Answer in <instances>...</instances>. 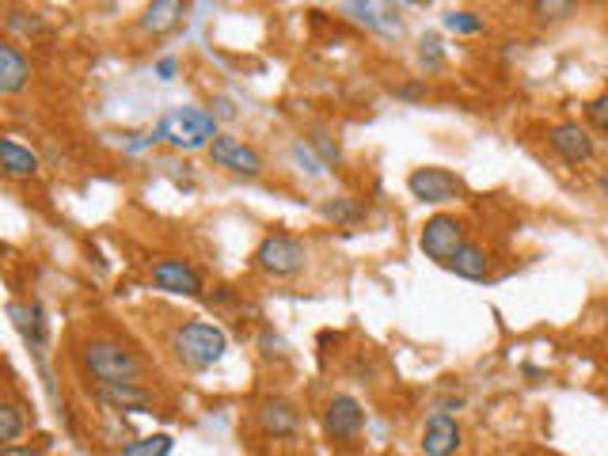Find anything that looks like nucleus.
I'll list each match as a JSON object with an SVG mask.
<instances>
[{
  "instance_id": "25",
  "label": "nucleus",
  "mask_w": 608,
  "mask_h": 456,
  "mask_svg": "<svg viewBox=\"0 0 608 456\" xmlns=\"http://www.w3.org/2000/svg\"><path fill=\"white\" fill-rule=\"evenodd\" d=\"M418 62H423V68H441L445 62V50H441V39L438 34H423V42H418Z\"/></svg>"
},
{
  "instance_id": "22",
  "label": "nucleus",
  "mask_w": 608,
  "mask_h": 456,
  "mask_svg": "<svg viewBox=\"0 0 608 456\" xmlns=\"http://www.w3.org/2000/svg\"><path fill=\"white\" fill-rule=\"evenodd\" d=\"M175 449V442H171V434H149V437H137L122 449V456H171Z\"/></svg>"
},
{
  "instance_id": "8",
  "label": "nucleus",
  "mask_w": 608,
  "mask_h": 456,
  "mask_svg": "<svg viewBox=\"0 0 608 456\" xmlns=\"http://www.w3.org/2000/svg\"><path fill=\"white\" fill-rule=\"evenodd\" d=\"M323 430L331 442H358L365 430V407L354 395H331L323 407Z\"/></svg>"
},
{
  "instance_id": "19",
  "label": "nucleus",
  "mask_w": 608,
  "mask_h": 456,
  "mask_svg": "<svg viewBox=\"0 0 608 456\" xmlns=\"http://www.w3.org/2000/svg\"><path fill=\"white\" fill-rule=\"evenodd\" d=\"M445 271H452L457 278H465V282H487V278H491V271H494V259H491V252H487V247L465 244L457 255H452V263L445 266Z\"/></svg>"
},
{
  "instance_id": "13",
  "label": "nucleus",
  "mask_w": 608,
  "mask_h": 456,
  "mask_svg": "<svg viewBox=\"0 0 608 456\" xmlns=\"http://www.w3.org/2000/svg\"><path fill=\"white\" fill-rule=\"evenodd\" d=\"M259 430L267 437H294L301 430V411H297L294 400L286 395H274L259 407Z\"/></svg>"
},
{
  "instance_id": "27",
  "label": "nucleus",
  "mask_w": 608,
  "mask_h": 456,
  "mask_svg": "<svg viewBox=\"0 0 608 456\" xmlns=\"http://www.w3.org/2000/svg\"><path fill=\"white\" fill-rule=\"evenodd\" d=\"M586 118H589V126H594V130L608 134V92H601L597 99H589Z\"/></svg>"
},
{
  "instance_id": "35",
  "label": "nucleus",
  "mask_w": 608,
  "mask_h": 456,
  "mask_svg": "<svg viewBox=\"0 0 608 456\" xmlns=\"http://www.w3.org/2000/svg\"><path fill=\"white\" fill-rule=\"evenodd\" d=\"M597 187H601V194L608 198V168L601 171V176H597Z\"/></svg>"
},
{
  "instance_id": "26",
  "label": "nucleus",
  "mask_w": 608,
  "mask_h": 456,
  "mask_svg": "<svg viewBox=\"0 0 608 456\" xmlns=\"http://www.w3.org/2000/svg\"><path fill=\"white\" fill-rule=\"evenodd\" d=\"M308 145H312V149H320V160L328 163V168H331V163L342 160V149H339V145L331 141V137L323 134V130H312V134H308Z\"/></svg>"
},
{
  "instance_id": "31",
  "label": "nucleus",
  "mask_w": 608,
  "mask_h": 456,
  "mask_svg": "<svg viewBox=\"0 0 608 456\" xmlns=\"http://www.w3.org/2000/svg\"><path fill=\"white\" fill-rule=\"evenodd\" d=\"M259 347H263V354H267V358H274V354L281 358V354H286V342H281L278 335H270V331H267V335H263V339H259Z\"/></svg>"
},
{
  "instance_id": "7",
  "label": "nucleus",
  "mask_w": 608,
  "mask_h": 456,
  "mask_svg": "<svg viewBox=\"0 0 608 456\" xmlns=\"http://www.w3.org/2000/svg\"><path fill=\"white\" fill-rule=\"evenodd\" d=\"M205 152H210V160L217 163V168L233 171V176H244V179L263 176V157H259V149H252V145H247L244 137L217 134V137H213V145H210Z\"/></svg>"
},
{
  "instance_id": "21",
  "label": "nucleus",
  "mask_w": 608,
  "mask_h": 456,
  "mask_svg": "<svg viewBox=\"0 0 608 456\" xmlns=\"http://www.w3.org/2000/svg\"><path fill=\"white\" fill-rule=\"evenodd\" d=\"M570 15H578V0H533V20L544 28L567 23Z\"/></svg>"
},
{
  "instance_id": "16",
  "label": "nucleus",
  "mask_w": 608,
  "mask_h": 456,
  "mask_svg": "<svg viewBox=\"0 0 608 456\" xmlns=\"http://www.w3.org/2000/svg\"><path fill=\"white\" fill-rule=\"evenodd\" d=\"M186 15V0H149L141 12V31L152 34V39H164L183 23Z\"/></svg>"
},
{
  "instance_id": "12",
  "label": "nucleus",
  "mask_w": 608,
  "mask_h": 456,
  "mask_svg": "<svg viewBox=\"0 0 608 456\" xmlns=\"http://www.w3.org/2000/svg\"><path fill=\"white\" fill-rule=\"evenodd\" d=\"M460 445H465V434H460L457 418L445 415V411H434L423 426V442H418L423 456H457Z\"/></svg>"
},
{
  "instance_id": "5",
  "label": "nucleus",
  "mask_w": 608,
  "mask_h": 456,
  "mask_svg": "<svg viewBox=\"0 0 608 456\" xmlns=\"http://www.w3.org/2000/svg\"><path fill=\"white\" fill-rule=\"evenodd\" d=\"M407 191L410 198H418L423 205H449V202H460L468 194L465 179L449 168H415L407 176Z\"/></svg>"
},
{
  "instance_id": "6",
  "label": "nucleus",
  "mask_w": 608,
  "mask_h": 456,
  "mask_svg": "<svg viewBox=\"0 0 608 456\" xmlns=\"http://www.w3.org/2000/svg\"><path fill=\"white\" fill-rule=\"evenodd\" d=\"M465 221L452 218V213H434L430 221L418 232V247H423L426 259H434L438 266H449L452 255L465 247Z\"/></svg>"
},
{
  "instance_id": "20",
  "label": "nucleus",
  "mask_w": 608,
  "mask_h": 456,
  "mask_svg": "<svg viewBox=\"0 0 608 456\" xmlns=\"http://www.w3.org/2000/svg\"><path fill=\"white\" fill-rule=\"evenodd\" d=\"M320 218L339 229H350V225H362V221L370 218V210H365V202H358L354 194H335L320 205Z\"/></svg>"
},
{
  "instance_id": "3",
  "label": "nucleus",
  "mask_w": 608,
  "mask_h": 456,
  "mask_svg": "<svg viewBox=\"0 0 608 456\" xmlns=\"http://www.w3.org/2000/svg\"><path fill=\"white\" fill-rule=\"evenodd\" d=\"M171 350L175 358L183 361L186 369H210L225 358L228 350V335L221 331L217 324H205V320H186L171 331Z\"/></svg>"
},
{
  "instance_id": "11",
  "label": "nucleus",
  "mask_w": 608,
  "mask_h": 456,
  "mask_svg": "<svg viewBox=\"0 0 608 456\" xmlns=\"http://www.w3.org/2000/svg\"><path fill=\"white\" fill-rule=\"evenodd\" d=\"M346 15L354 23H362L365 31L376 34H399L404 20H399L396 0H346Z\"/></svg>"
},
{
  "instance_id": "23",
  "label": "nucleus",
  "mask_w": 608,
  "mask_h": 456,
  "mask_svg": "<svg viewBox=\"0 0 608 456\" xmlns=\"http://www.w3.org/2000/svg\"><path fill=\"white\" fill-rule=\"evenodd\" d=\"M23 426H28V423H23V411L15 407L12 400L0 403V442H4V445H15V442L23 437Z\"/></svg>"
},
{
  "instance_id": "24",
  "label": "nucleus",
  "mask_w": 608,
  "mask_h": 456,
  "mask_svg": "<svg viewBox=\"0 0 608 456\" xmlns=\"http://www.w3.org/2000/svg\"><path fill=\"white\" fill-rule=\"evenodd\" d=\"M445 31H452V34H479L483 31V20H479L476 12H457V8H452V12H445Z\"/></svg>"
},
{
  "instance_id": "9",
  "label": "nucleus",
  "mask_w": 608,
  "mask_h": 456,
  "mask_svg": "<svg viewBox=\"0 0 608 456\" xmlns=\"http://www.w3.org/2000/svg\"><path fill=\"white\" fill-rule=\"evenodd\" d=\"M547 149H552L563 163H570V168L589 163L597 157L594 137H589L586 126H578V123H555L552 130H547Z\"/></svg>"
},
{
  "instance_id": "15",
  "label": "nucleus",
  "mask_w": 608,
  "mask_h": 456,
  "mask_svg": "<svg viewBox=\"0 0 608 456\" xmlns=\"http://www.w3.org/2000/svg\"><path fill=\"white\" fill-rule=\"evenodd\" d=\"M96 400L110 411H149L152 407V392L134 381L96 384Z\"/></svg>"
},
{
  "instance_id": "2",
  "label": "nucleus",
  "mask_w": 608,
  "mask_h": 456,
  "mask_svg": "<svg viewBox=\"0 0 608 456\" xmlns=\"http://www.w3.org/2000/svg\"><path fill=\"white\" fill-rule=\"evenodd\" d=\"M81 361H84V369L96 377V384H115V381L141 384V377H145V361L137 358L130 347H122V342H115V339H88L81 350Z\"/></svg>"
},
{
  "instance_id": "1",
  "label": "nucleus",
  "mask_w": 608,
  "mask_h": 456,
  "mask_svg": "<svg viewBox=\"0 0 608 456\" xmlns=\"http://www.w3.org/2000/svg\"><path fill=\"white\" fill-rule=\"evenodd\" d=\"M157 137L164 145H171L175 152H199L210 149L213 137H217V115L202 107H175L160 118Z\"/></svg>"
},
{
  "instance_id": "32",
  "label": "nucleus",
  "mask_w": 608,
  "mask_h": 456,
  "mask_svg": "<svg viewBox=\"0 0 608 456\" xmlns=\"http://www.w3.org/2000/svg\"><path fill=\"white\" fill-rule=\"evenodd\" d=\"M175 73H179L175 57H160V62H157V76H160V81H175Z\"/></svg>"
},
{
  "instance_id": "29",
  "label": "nucleus",
  "mask_w": 608,
  "mask_h": 456,
  "mask_svg": "<svg viewBox=\"0 0 608 456\" xmlns=\"http://www.w3.org/2000/svg\"><path fill=\"white\" fill-rule=\"evenodd\" d=\"M20 15L23 12H8V31H28V34H46V23H42V20H34V15H31V20H20Z\"/></svg>"
},
{
  "instance_id": "30",
  "label": "nucleus",
  "mask_w": 608,
  "mask_h": 456,
  "mask_svg": "<svg viewBox=\"0 0 608 456\" xmlns=\"http://www.w3.org/2000/svg\"><path fill=\"white\" fill-rule=\"evenodd\" d=\"M42 453H46V442L42 445H20L15 442V445H4V449H0V456H42Z\"/></svg>"
},
{
  "instance_id": "14",
  "label": "nucleus",
  "mask_w": 608,
  "mask_h": 456,
  "mask_svg": "<svg viewBox=\"0 0 608 456\" xmlns=\"http://www.w3.org/2000/svg\"><path fill=\"white\" fill-rule=\"evenodd\" d=\"M28 84H31V57L12 39L0 42V92L4 96H20Z\"/></svg>"
},
{
  "instance_id": "4",
  "label": "nucleus",
  "mask_w": 608,
  "mask_h": 456,
  "mask_svg": "<svg viewBox=\"0 0 608 456\" xmlns=\"http://www.w3.org/2000/svg\"><path fill=\"white\" fill-rule=\"evenodd\" d=\"M305 263H308V247L297 236H289V232H270V236H263V244L255 247V266H259L263 274H270V278H294V274L305 271Z\"/></svg>"
},
{
  "instance_id": "36",
  "label": "nucleus",
  "mask_w": 608,
  "mask_h": 456,
  "mask_svg": "<svg viewBox=\"0 0 608 456\" xmlns=\"http://www.w3.org/2000/svg\"><path fill=\"white\" fill-rule=\"evenodd\" d=\"M601 316H605V327H608V297L601 300Z\"/></svg>"
},
{
  "instance_id": "10",
  "label": "nucleus",
  "mask_w": 608,
  "mask_h": 456,
  "mask_svg": "<svg viewBox=\"0 0 608 456\" xmlns=\"http://www.w3.org/2000/svg\"><path fill=\"white\" fill-rule=\"evenodd\" d=\"M152 282H157V289H164L171 297H202L205 294L199 266H191L186 259H157L152 263Z\"/></svg>"
},
{
  "instance_id": "17",
  "label": "nucleus",
  "mask_w": 608,
  "mask_h": 456,
  "mask_svg": "<svg viewBox=\"0 0 608 456\" xmlns=\"http://www.w3.org/2000/svg\"><path fill=\"white\" fill-rule=\"evenodd\" d=\"M0 168H4L8 179H34L42 171L39 152H31L28 145H20L15 137H4L0 141Z\"/></svg>"
},
{
  "instance_id": "18",
  "label": "nucleus",
  "mask_w": 608,
  "mask_h": 456,
  "mask_svg": "<svg viewBox=\"0 0 608 456\" xmlns=\"http://www.w3.org/2000/svg\"><path fill=\"white\" fill-rule=\"evenodd\" d=\"M8 320L15 324V331L23 335V342H28L31 350H42V342H46V320H42V308L28 305V300H12L8 305Z\"/></svg>"
},
{
  "instance_id": "34",
  "label": "nucleus",
  "mask_w": 608,
  "mask_h": 456,
  "mask_svg": "<svg viewBox=\"0 0 608 456\" xmlns=\"http://www.w3.org/2000/svg\"><path fill=\"white\" fill-rule=\"evenodd\" d=\"M399 96H404V99H418V96H426V88H423V84H407V88H399Z\"/></svg>"
},
{
  "instance_id": "33",
  "label": "nucleus",
  "mask_w": 608,
  "mask_h": 456,
  "mask_svg": "<svg viewBox=\"0 0 608 456\" xmlns=\"http://www.w3.org/2000/svg\"><path fill=\"white\" fill-rule=\"evenodd\" d=\"M210 107H217V110H213V115H217V118H236V107H233V103H228V99H213Z\"/></svg>"
},
{
  "instance_id": "37",
  "label": "nucleus",
  "mask_w": 608,
  "mask_h": 456,
  "mask_svg": "<svg viewBox=\"0 0 608 456\" xmlns=\"http://www.w3.org/2000/svg\"><path fill=\"white\" fill-rule=\"evenodd\" d=\"M410 4H430V0H410Z\"/></svg>"
},
{
  "instance_id": "28",
  "label": "nucleus",
  "mask_w": 608,
  "mask_h": 456,
  "mask_svg": "<svg viewBox=\"0 0 608 456\" xmlns=\"http://www.w3.org/2000/svg\"><path fill=\"white\" fill-rule=\"evenodd\" d=\"M294 160L305 163L308 176H323V171H328V163L312 157V145H308V141H294Z\"/></svg>"
}]
</instances>
